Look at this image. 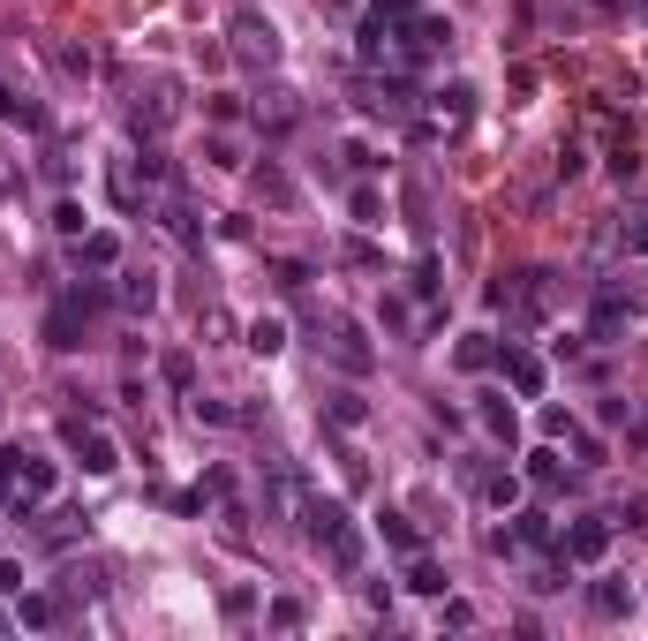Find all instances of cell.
I'll list each match as a JSON object with an SVG mask.
<instances>
[{"label": "cell", "mask_w": 648, "mask_h": 641, "mask_svg": "<svg viewBox=\"0 0 648 641\" xmlns=\"http://www.w3.org/2000/svg\"><path fill=\"white\" fill-rule=\"evenodd\" d=\"M490 303H497L513 324H543V318H550V303H558V280H550V272H513V280L490 287Z\"/></svg>", "instance_id": "1"}, {"label": "cell", "mask_w": 648, "mask_h": 641, "mask_svg": "<svg viewBox=\"0 0 648 641\" xmlns=\"http://www.w3.org/2000/svg\"><path fill=\"white\" fill-rule=\"evenodd\" d=\"M83 318H91V295L68 287V295L46 310V347H53V355H76V347H83Z\"/></svg>", "instance_id": "2"}, {"label": "cell", "mask_w": 648, "mask_h": 641, "mask_svg": "<svg viewBox=\"0 0 648 641\" xmlns=\"http://www.w3.org/2000/svg\"><path fill=\"white\" fill-rule=\"evenodd\" d=\"M226 38H234V53L242 61H280V30H272V15H257V8H234V23H226Z\"/></svg>", "instance_id": "3"}, {"label": "cell", "mask_w": 648, "mask_h": 641, "mask_svg": "<svg viewBox=\"0 0 648 641\" xmlns=\"http://www.w3.org/2000/svg\"><path fill=\"white\" fill-rule=\"evenodd\" d=\"M362 114H385V121H407V114H415V91H407V76H400V68H385V76H370V84H362Z\"/></svg>", "instance_id": "4"}, {"label": "cell", "mask_w": 648, "mask_h": 641, "mask_svg": "<svg viewBox=\"0 0 648 641\" xmlns=\"http://www.w3.org/2000/svg\"><path fill=\"white\" fill-rule=\"evenodd\" d=\"M173 114H181L173 84H166V76H152V84L137 91V114H129V129H137V137H166V121H173Z\"/></svg>", "instance_id": "5"}, {"label": "cell", "mask_w": 648, "mask_h": 641, "mask_svg": "<svg viewBox=\"0 0 648 641\" xmlns=\"http://www.w3.org/2000/svg\"><path fill=\"white\" fill-rule=\"evenodd\" d=\"M68 446H76L83 476H114V469H121V446H114L99 423H68Z\"/></svg>", "instance_id": "6"}, {"label": "cell", "mask_w": 648, "mask_h": 641, "mask_svg": "<svg viewBox=\"0 0 648 641\" xmlns=\"http://www.w3.org/2000/svg\"><path fill=\"white\" fill-rule=\"evenodd\" d=\"M497 370H505V385H513L520 400H543V385H550V370H543L528 347H497Z\"/></svg>", "instance_id": "7"}, {"label": "cell", "mask_w": 648, "mask_h": 641, "mask_svg": "<svg viewBox=\"0 0 648 641\" xmlns=\"http://www.w3.org/2000/svg\"><path fill=\"white\" fill-rule=\"evenodd\" d=\"M604 551H611V513H604V521H573V528H566V559H573V566H596Z\"/></svg>", "instance_id": "8"}, {"label": "cell", "mask_w": 648, "mask_h": 641, "mask_svg": "<svg viewBox=\"0 0 648 641\" xmlns=\"http://www.w3.org/2000/svg\"><path fill=\"white\" fill-rule=\"evenodd\" d=\"M302 528H310L317 543H332V536L347 528V513H339V498H324V490H302Z\"/></svg>", "instance_id": "9"}, {"label": "cell", "mask_w": 648, "mask_h": 641, "mask_svg": "<svg viewBox=\"0 0 648 641\" xmlns=\"http://www.w3.org/2000/svg\"><path fill=\"white\" fill-rule=\"evenodd\" d=\"M76 265L83 272H121V234H83L76 242Z\"/></svg>", "instance_id": "10"}, {"label": "cell", "mask_w": 648, "mask_h": 641, "mask_svg": "<svg viewBox=\"0 0 648 641\" xmlns=\"http://www.w3.org/2000/svg\"><path fill=\"white\" fill-rule=\"evenodd\" d=\"M114 280H121V287H114L121 310H159V280H152V272H114Z\"/></svg>", "instance_id": "11"}, {"label": "cell", "mask_w": 648, "mask_h": 641, "mask_svg": "<svg viewBox=\"0 0 648 641\" xmlns=\"http://www.w3.org/2000/svg\"><path fill=\"white\" fill-rule=\"evenodd\" d=\"M15 619H23V627H38V634H46V627H61V597L23 589V597H15Z\"/></svg>", "instance_id": "12"}, {"label": "cell", "mask_w": 648, "mask_h": 641, "mask_svg": "<svg viewBox=\"0 0 648 641\" xmlns=\"http://www.w3.org/2000/svg\"><path fill=\"white\" fill-rule=\"evenodd\" d=\"M588 612H596V619H626V612H634V589H626V581H596V589H588Z\"/></svg>", "instance_id": "13"}, {"label": "cell", "mask_w": 648, "mask_h": 641, "mask_svg": "<svg viewBox=\"0 0 648 641\" xmlns=\"http://www.w3.org/2000/svg\"><path fill=\"white\" fill-rule=\"evenodd\" d=\"M332 347H339L347 370H370V347H362V324L354 318H332Z\"/></svg>", "instance_id": "14"}, {"label": "cell", "mask_w": 648, "mask_h": 641, "mask_svg": "<svg viewBox=\"0 0 648 641\" xmlns=\"http://www.w3.org/2000/svg\"><path fill=\"white\" fill-rule=\"evenodd\" d=\"M15 498H23V446L0 453V513H8V521H15Z\"/></svg>", "instance_id": "15"}, {"label": "cell", "mask_w": 648, "mask_h": 641, "mask_svg": "<svg viewBox=\"0 0 648 641\" xmlns=\"http://www.w3.org/2000/svg\"><path fill=\"white\" fill-rule=\"evenodd\" d=\"M377 536L392 543V551H423V536L407 528V513H392V505H377Z\"/></svg>", "instance_id": "16"}, {"label": "cell", "mask_w": 648, "mask_h": 641, "mask_svg": "<svg viewBox=\"0 0 648 641\" xmlns=\"http://www.w3.org/2000/svg\"><path fill=\"white\" fill-rule=\"evenodd\" d=\"M453 362H461V370H490V362H497V339H490V332H468V339L453 347Z\"/></svg>", "instance_id": "17"}, {"label": "cell", "mask_w": 648, "mask_h": 641, "mask_svg": "<svg viewBox=\"0 0 648 641\" xmlns=\"http://www.w3.org/2000/svg\"><path fill=\"white\" fill-rule=\"evenodd\" d=\"M407 589H423V597H445V566H430L423 551H407Z\"/></svg>", "instance_id": "18"}, {"label": "cell", "mask_w": 648, "mask_h": 641, "mask_svg": "<svg viewBox=\"0 0 648 641\" xmlns=\"http://www.w3.org/2000/svg\"><path fill=\"white\" fill-rule=\"evenodd\" d=\"M483 431H490V438H505V446L520 438V431H513V408H505L497 393H483Z\"/></svg>", "instance_id": "19"}, {"label": "cell", "mask_w": 648, "mask_h": 641, "mask_svg": "<svg viewBox=\"0 0 648 641\" xmlns=\"http://www.w3.org/2000/svg\"><path fill=\"white\" fill-rule=\"evenodd\" d=\"M438 114H445V121L461 129V121L476 114V91H468V84H453V91H438Z\"/></svg>", "instance_id": "20"}, {"label": "cell", "mask_w": 648, "mask_h": 641, "mask_svg": "<svg viewBox=\"0 0 648 641\" xmlns=\"http://www.w3.org/2000/svg\"><path fill=\"white\" fill-rule=\"evenodd\" d=\"M0 121H23V129H46V114H38L30 99H15L8 84H0Z\"/></svg>", "instance_id": "21"}, {"label": "cell", "mask_w": 648, "mask_h": 641, "mask_svg": "<svg viewBox=\"0 0 648 641\" xmlns=\"http://www.w3.org/2000/svg\"><path fill=\"white\" fill-rule=\"evenodd\" d=\"M249 347H257V355H280V347H287V324H280V318H257V324H249Z\"/></svg>", "instance_id": "22"}, {"label": "cell", "mask_w": 648, "mask_h": 641, "mask_svg": "<svg viewBox=\"0 0 648 641\" xmlns=\"http://www.w3.org/2000/svg\"><path fill=\"white\" fill-rule=\"evenodd\" d=\"M528 483H535V490H558V483H566L558 453H528Z\"/></svg>", "instance_id": "23"}, {"label": "cell", "mask_w": 648, "mask_h": 641, "mask_svg": "<svg viewBox=\"0 0 648 641\" xmlns=\"http://www.w3.org/2000/svg\"><path fill=\"white\" fill-rule=\"evenodd\" d=\"M347 204H354V219H362V227H385V196H377L370 181H362V189H354Z\"/></svg>", "instance_id": "24"}, {"label": "cell", "mask_w": 648, "mask_h": 641, "mask_svg": "<svg viewBox=\"0 0 648 641\" xmlns=\"http://www.w3.org/2000/svg\"><path fill=\"white\" fill-rule=\"evenodd\" d=\"M53 234L83 242V204H76V196H61V204H53Z\"/></svg>", "instance_id": "25"}, {"label": "cell", "mask_w": 648, "mask_h": 641, "mask_svg": "<svg viewBox=\"0 0 648 641\" xmlns=\"http://www.w3.org/2000/svg\"><path fill=\"white\" fill-rule=\"evenodd\" d=\"M324 551H332V566H347V574L362 566V536H354V528H339V536H332Z\"/></svg>", "instance_id": "26"}, {"label": "cell", "mask_w": 648, "mask_h": 641, "mask_svg": "<svg viewBox=\"0 0 648 641\" xmlns=\"http://www.w3.org/2000/svg\"><path fill=\"white\" fill-rule=\"evenodd\" d=\"M483 498L497 505V513H505V505H520V476H490V483H483Z\"/></svg>", "instance_id": "27"}, {"label": "cell", "mask_w": 648, "mask_h": 641, "mask_svg": "<svg viewBox=\"0 0 648 641\" xmlns=\"http://www.w3.org/2000/svg\"><path fill=\"white\" fill-rule=\"evenodd\" d=\"M513 543H550V513H520V528H513Z\"/></svg>", "instance_id": "28"}, {"label": "cell", "mask_w": 648, "mask_h": 641, "mask_svg": "<svg viewBox=\"0 0 648 641\" xmlns=\"http://www.w3.org/2000/svg\"><path fill=\"white\" fill-rule=\"evenodd\" d=\"M166 385L189 393V385H196V362H189V355H166Z\"/></svg>", "instance_id": "29"}, {"label": "cell", "mask_w": 648, "mask_h": 641, "mask_svg": "<svg viewBox=\"0 0 648 641\" xmlns=\"http://www.w3.org/2000/svg\"><path fill=\"white\" fill-rule=\"evenodd\" d=\"M332 423L354 431V423H362V400H354V393H332Z\"/></svg>", "instance_id": "30"}, {"label": "cell", "mask_w": 648, "mask_h": 641, "mask_svg": "<svg viewBox=\"0 0 648 641\" xmlns=\"http://www.w3.org/2000/svg\"><path fill=\"white\" fill-rule=\"evenodd\" d=\"M196 423H242V415H234L226 400H204V393H196Z\"/></svg>", "instance_id": "31"}, {"label": "cell", "mask_w": 648, "mask_h": 641, "mask_svg": "<svg viewBox=\"0 0 648 641\" xmlns=\"http://www.w3.org/2000/svg\"><path fill=\"white\" fill-rule=\"evenodd\" d=\"M619 249H634V257H648V219H634V227H619Z\"/></svg>", "instance_id": "32"}, {"label": "cell", "mask_w": 648, "mask_h": 641, "mask_svg": "<svg viewBox=\"0 0 648 641\" xmlns=\"http://www.w3.org/2000/svg\"><path fill=\"white\" fill-rule=\"evenodd\" d=\"M264 196H272V204H295V181H287V174H272V166H264Z\"/></svg>", "instance_id": "33"}, {"label": "cell", "mask_w": 648, "mask_h": 641, "mask_svg": "<svg viewBox=\"0 0 648 641\" xmlns=\"http://www.w3.org/2000/svg\"><path fill=\"white\" fill-rule=\"evenodd\" d=\"M272 627H287V634H295V627H302V604H295V597H280V604H272Z\"/></svg>", "instance_id": "34"}, {"label": "cell", "mask_w": 648, "mask_h": 641, "mask_svg": "<svg viewBox=\"0 0 648 641\" xmlns=\"http://www.w3.org/2000/svg\"><path fill=\"white\" fill-rule=\"evenodd\" d=\"M0 597H23V566L15 559H0Z\"/></svg>", "instance_id": "35"}, {"label": "cell", "mask_w": 648, "mask_h": 641, "mask_svg": "<svg viewBox=\"0 0 648 641\" xmlns=\"http://www.w3.org/2000/svg\"><path fill=\"white\" fill-rule=\"evenodd\" d=\"M0 189H8V159H0Z\"/></svg>", "instance_id": "36"}, {"label": "cell", "mask_w": 648, "mask_h": 641, "mask_svg": "<svg viewBox=\"0 0 648 641\" xmlns=\"http://www.w3.org/2000/svg\"><path fill=\"white\" fill-rule=\"evenodd\" d=\"M0 634H8V612H0Z\"/></svg>", "instance_id": "37"}, {"label": "cell", "mask_w": 648, "mask_h": 641, "mask_svg": "<svg viewBox=\"0 0 648 641\" xmlns=\"http://www.w3.org/2000/svg\"><path fill=\"white\" fill-rule=\"evenodd\" d=\"M0 423H8V408H0Z\"/></svg>", "instance_id": "38"}]
</instances>
